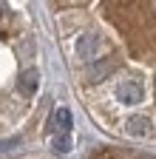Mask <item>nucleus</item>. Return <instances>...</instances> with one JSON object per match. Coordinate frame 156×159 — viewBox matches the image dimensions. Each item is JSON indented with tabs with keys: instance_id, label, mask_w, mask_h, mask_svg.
<instances>
[{
	"instance_id": "f257e3e1",
	"label": "nucleus",
	"mask_w": 156,
	"mask_h": 159,
	"mask_svg": "<svg viewBox=\"0 0 156 159\" xmlns=\"http://www.w3.org/2000/svg\"><path fill=\"white\" fill-rule=\"evenodd\" d=\"M116 94H119L122 102H139V99L145 97V85L136 77H125L122 83L116 85Z\"/></svg>"
},
{
	"instance_id": "f03ea898",
	"label": "nucleus",
	"mask_w": 156,
	"mask_h": 159,
	"mask_svg": "<svg viewBox=\"0 0 156 159\" xmlns=\"http://www.w3.org/2000/svg\"><path fill=\"white\" fill-rule=\"evenodd\" d=\"M96 51H100V37L96 34H82V37H77V57L80 60H94Z\"/></svg>"
},
{
	"instance_id": "7ed1b4c3",
	"label": "nucleus",
	"mask_w": 156,
	"mask_h": 159,
	"mask_svg": "<svg viewBox=\"0 0 156 159\" xmlns=\"http://www.w3.org/2000/svg\"><path fill=\"white\" fill-rule=\"evenodd\" d=\"M17 88H20L23 97H31V94L37 91V71H34V68H26V71L20 74V80H17Z\"/></svg>"
},
{
	"instance_id": "20e7f679",
	"label": "nucleus",
	"mask_w": 156,
	"mask_h": 159,
	"mask_svg": "<svg viewBox=\"0 0 156 159\" xmlns=\"http://www.w3.org/2000/svg\"><path fill=\"white\" fill-rule=\"evenodd\" d=\"M125 131L131 136H148L150 134V119H145V116H131L128 122H125Z\"/></svg>"
},
{
	"instance_id": "39448f33",
	"label": "nucleus",
	"mask_w": 156,
	"mask_h": 159,
	"mask_svg": "<svg viewBox=\"0 0 156 159\" xmlns=\"http://www.w3.org/2000/svg\"><path fill=\"white\" fill-rule=\"evenodd\" d=\"M51 119H54V128L60 131V134H68L71 131V111L68 108H57L51 114Z\"/></svg>"
},
{
	"instance_id": "423d86ee",
	"label": "nucleus",
	"mask_w": 156,
	"mask_h": 159,
	"mask_svg": "<svg viewBox=\"0 0 156 159\" xmlns=\"http://www.w3.org/2000/svg\"><path fill=\"white\" fill-rule=\"evenodd\" d=\"M54 148L60 151V153H68V151H71V134H60V136H54Z\"/></svg>"
}]
</instances>
